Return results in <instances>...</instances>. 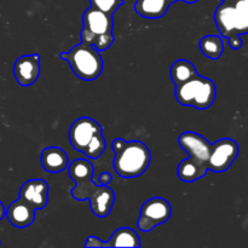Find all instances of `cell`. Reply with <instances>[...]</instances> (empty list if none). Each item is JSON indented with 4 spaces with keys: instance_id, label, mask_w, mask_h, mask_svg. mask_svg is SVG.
I'll return each instance as SVG.
<instances>
[{
    "instance_id": "cell-18",
    "label": "cell",
    "mask_w": 248,
    "mask_h": 248,
    "mask_svg": "<svg viewBox=\"0 0 248 248\" xmlns=\"http://www.w3.org/2000/svg\"><path fill=\"white\" fill-rule=\"evenodd\" d=\"M198 75L195 65L188 60H177L170 68V77L174 85H179Z\"/></svg>"
},
{
    "instance_id": "cell-13",
    "label": "cell",
    "mask_w": 248,
    "mask_h": 248,
    "mask_svg": "<svg viewBox=\"0 0 248 248\" xmlns=\"http://www.w3.org/2000/svg\"><path fill=\"white\" fill-rule=\"evenodd\" d=\"M36 210L31 207L26 201L18 200L14 201L9 207L6 208V217L9 222L16 228H27L31 225L35 220Z\"/></svg>"
},
{
    "instance_id": "cell-6",
    "label": "cell",
    "mask_w": 248,
    "mask_h": 248,
    "mask_svg": "<svg viewBox=\"0 0 248 248\" xmlns=\"http://www.w3.org/2000/svg\"><path fill=\"white\" fill-rule=\"evenodd\" d=\"M172 213L171 205L164 198H152L140 207L137 227L140 232H149L157 225L164 224L170 219Z\"/></svg>"
},
{
    "instance_id": "cell-22",
    "label": "cell",
    "mask_w": 248,
    "mask_h": 248,
    "mask_svg": "<svg viewBox=\"0 0 248 248\" xmlns=\"http://www.w3.org/2000/svg\"><path fill=\"white\" fill-rule=\"evenodd\" d=\"M90 4L94 9L101 10L113 16L118 11L119 7L124 4V0H90Z\"/></svg>"
},
{
    "instance_id": "cell-26",
    "label": "cell",
    "mask_w": 248,
    "mask_h": 248,
    "mask_svg": "<svg viewBox=\"0 0 248 248\" xmlns=\"http://www.w3.org/2000/svg\"><path fill=\"white\" fill-rule=\"evenodd\" d=\"M162 1L167 2V4H169V5H171V4H173V2H176V1H179V0H162Z\"/></svg>"
},
{
    "instance_id": "cell-14",
    "label": "cell",
    "mask_w": 248,
    "mask_h": 248,
    "mask_svg": "<svg viewBox=\"0 0 248 248\" xmlns=\"http://www.w3.org/2000/svg\"><path fill=\"white\" fill-rule=\"evenodd\" d=\"M41 166L48 173H60L69 166L68 155L62 148L48 147L41 153Z\"/></svg>"
},
{
    "instance_id": "cell-19",
    "label": "cell",
    "mask_w": 248,
    "mask_h": 248,
    "mask_svg": "<svg viewBox=\"0 0 248 248\" xmlns=\"http://www.w3.org/2000/svg\"><path fill=\"white\" fill-rule=\"evenodd\" d=\"M199 47L207 58L218 60L224 51V43L218 35H205L199 43Z\"/></svg>"
},
{
    "instance_id": "cell-20",
    "label": "cell",
    "mask_w": 248,
    "mask_h": 248,
    "mask_svg": "<svg viewBox=\"0 0 248 248\" xmlns=\"http://www.w3.org/2000/svg\"><path fill=\"white\" fill-rule=\"evenodd\" d=\"M80 35H81V41L90 44V45H92L98 51L108 50V48L114 44V40H115L113 33L103 34V35H93V34L85 31L84 28L81 29Z\"/></svg>"
},
{
    "instance_id": "cell-15",
    "label": "cell",
    "mask_w": 248,
    "mask_h": 248,
    "mask_svg": "<svg viewBox=\"0 0 248 248\" xmlns=\"http://www.w3.org/2000/svg\"><path fill=\"white\" fill-rule=\"evenodd\" d=\"M170 9V5L162 0H137L135 11L140 17L148 19H157L164 17Z\"/></svg>"
},
{
    "instance_id": "cell-7",
    "label": "cell",
    "mask_w": 248,
    "mask_h": 248,
    "mask_svg": "<svg viewBox=\"0 0 248 248\" xmlns=\"http://www.w3.org/2000/svg\"><path fill=\"white\" fill-rule=\"evenodd\" d=\"M239 145L232 138H222L211 144L208 170L216 173L225 172L239 155Z\"/></svg>"
},
{
    "instance_id": "cell-2",
    "label": "cell",
    "mask_w": 248,
    "mask_h": 248,
    "mask_svg": "<svg viewBox=\"0 0 248 248\" xmlns=\"http://www.w3.org/2000/svg\"><path fill=\"white\" fill-rule=\"evenodd\" d=\"M115 153L113 166L116 173L123 178H135L144 173L152 161V155L147 145L140 140L126 142L116 138L111 142Z\"/></svg>"
},
{
    "instance_id": "cell-1",
    "label": "cell",
    "mask_w": 248,
    "mask_h": 248,
    "mask_svg": "<svg viewBox=\"0 0 248 248\" xmlns=\"http://www.w3.org/2000/svg\"><path fill=\"white\" fill-rule=\"evenodd\" d=\"M70 179L77 186L72 189V196L78 201H90L91 211L98 218L110 215L115 202V194L108 186H101L92 181L93 166L87 159H77L68 166Z\"/></svg>"
},
{
    "instance_id": "cell-25",
    "label": "cell",
    "mask_w": 248,
    "mask_h": 248,
    "mask_svg": "<svg viewBox=\"0 0 248 248\" xmlns=\"http://www.w3.org/2000/svg\"><path fill=\"white\" fill-rule=\"evenodd\" d=\"M5 215H6V208H5L4 203L0 201V220L5 217Z\"/></svg>"
},
{
    "instance_id": "cell-23",
    "label": "cell",
    "mask_w": 248,
    "mask_h": 248,
    "mask_svg": "<svg viewBox=\"0 0 248 248\" xmlns=\"http://www.w3.org/2000/svg\"><path fill=\"white\" fill-rule=\"evenodd\" d=\"M85 247H107V242L102 241L101 239H98L97 236H89L86 239V242H85Z\"/></svg>"
},
{
    "instance_id": "cell-10",
    "label": "cell",
    "mask_w": 248,
    "mask_h": 248,
    "mask_svg": "<svg viewBox=\"0 0 248 248\" xmlns=\"http://www.w3.org/2000/svg\"><path fill=\"white\" fill-rule=\"evenodd\" d=\"M14 75L21 86H31L40 77V56L34 55L21 56L14 64Z\"/></svg>"
},
{
    "instance_id": "cell-4",
    "label": "cell",
    "mask_w": 248,
    "mask_h": 248,
    "mask_svg": "<svg viewBox=\"0 0 248 248\" xmlns=\"http://www.w3.org/2000/svg\"><path fill=\"white\" fill-rule=\"evenodd\" d=\"M60 57L67 61L73 73L81 80H96L103 70V60L99 51L84 41L75 45L68 52H62Z\"/></svg>"
},
{
    "instance_id": "cell-12",
    "label": "cell",
    "mask_w": 248,
    "mask_h": 248,
    "mask_svg": "<svg viewBox=\"0 0 248 248\" xmlns=\"http://www.w3.org/2000/svg\"><path fill=\"white\" fill-rule=\"evenodd\" d=\"M82 28L93 35L113 33V16L91 6L82 15Z\"/></svg>"
},
{
    "instance_id": "cell-3",
    "label": "cell",
    "mask_w": 248,
    "mask_h": 248,
    "mask_svg": "<svg viewBox=\"0 0 248 248\" xmlns=\"http://www.w3.org/2000/svg\"><path fill=\"white\" fill-rule=\"evenodd\" d=\"M216 94H217V87L213 80L208 78L195 75L191 79L176 85V96L177 102L181 106L193 107V108L207 109L215 103Z\"/></svg>"
},
{
    "instance_id": "cell-21",
    "label": "cell",
    "mask_w": 248,
    "mask_h": 248,
    "mask_svg": "<svg viewBox=\"0 0 248 248\" xmlns=\"http://www.w3.org/2000/svg\"><path fill=\"white\" fill-rule=\"evenodd\" d=\"M107 143L106 138L103 136V131L102 132H98L93 138L91 140V142L89 143L85 150L82 152V154L87 157V159L96 160L103 154V152L106 150Z\"/></svg>"
},
{
    "instance_id": "cell-9",
    "label": "cell",
    "mask_w": 248,
    "mask_h": 248,
    "mask_svg": "<svg viewBox=\"0 0 248 248\" xmlns=\"http://www.w3.org/2000/svg\"><path fill=\"white\" fill-rule=\"evenodd\" d=\"M102 126L89 116L77 119L69 128V142L78 152L82 153L89 145L92 138L98 132H102Z\"/></svg>"
},
{
    "instance_id": "cell-5",
    "label": "cell",
    "mask_w": 248,
    "mask_h": 248,
    "mask_svg": "<svg viewBox=\"0 0 248 248\" xmlns=\"http://www.w3.org/2000/svg\"><path fill=\"white\" fill-rule=\"evenodd\" d=\"M215 21L222 36L228 38L230 47L239 50L242 34L248 33V16L234 1H223L215 12Z\"/></svg>"
},
{
    "instance_id": "cell-16",
    "label": "cell",
    "mask_w": 248,
    "mask_h": 248,
    "mask_svg": "<svg viewBox=\"0 0 248 248\" xmlns=\"http://www.w3.org/2000/svg\"><path fill=\"white\" fill-rule=\"evenodd\" d=\"M207 171V167L193 161V160H190L189 157L188 159L183 160V161L178 165V167H177L178 178L181 179V181L186 182V183H193V182L202 178V177L206 176Z\"/></svg>"
},
{
    "instance_id": "cell-24",
    "label": "cell",
    "mask_w": 248,
    "mask_h": 248,
    "mask_svg": "<svg viewBox=\"0 0 248 248\" xmlns=\"http://www.w3.org/2000/svg\"><path fill=\"white\" fill-rule=\"evenodd\" d=\"M111 181H113V176L109 172H102L98 176V179L96 181V183L101 184V186H108Z\"/></svg>"
},
{
    "instance_id": "cell-17",
    "label": "cell",
    "mask_w": 248,
    "mask_h": 248,
    "mask_svg": "<svg viewBox=\"0 0 248 248\" xmlns=\"http://www.w3.org/2000/svg\"><path fill=\"white\" fill-rule=\"evenodd\" d=\"M107 247H140V240L135 230L120 228L113 232Z\"/></svg>"
},
{
    "instance_id": "cell-28",
    "label": "cell",
    "mask_w": 248,
    "mask_h": 248,
    "mask_svg": "<svg viewBox=\"0 0 248 248\" xmlns=\"http://www.w3.org/2000/svg\"><path fill=\"white\" fill-rule=\"evenodd\" d=\"M222 1H227V0H222Z\"/></svg>"
},
{
    "instance_id": "cell-11",
    "label": "cell",
    "mask_w": 248,
    "mask_h": 248,
    "mask_svg": "<svg viewBox=\"0 0 248 248\" xmlns=\"http://www.w3.org/2000/svg\"><path fill=\"white\" fill-rule=\"evenodd\" d=\"M19 199L38 210H43L48 202V184L44 179H29L19 189Z\"/></svg>"
},
{
    "instance_id": "cell-8",
    "label": "cell",
    "mask_w": 248,
    "mask_h": 248,
    "mask_svg": "<svg viewBox=\"0 0 248 248\" xmlns=\"http://www.w3.org/2000/svg\"><path fill=\"white\" fill-rule=\"evenodd\" d=\"M178 144L184 152H186L189 159L208 169L211 143L205 137L196 132L186 131L178 137Z\"/></svg>"
},
{
    "instance_id": "cell-27",
    "label": "cell",
    "mask_w": 248,
    "mask_h": 248,
    "mask_svg": "<svg viewBox=\"0 0 248 248\" xmlns=\"http://www.w3.org/2000/svg\"><path fill=\"white\" fill-rule=\"evenodd\" d=\"M227 1H237V0H227Z\"/></svg>"
}]
</instances>
